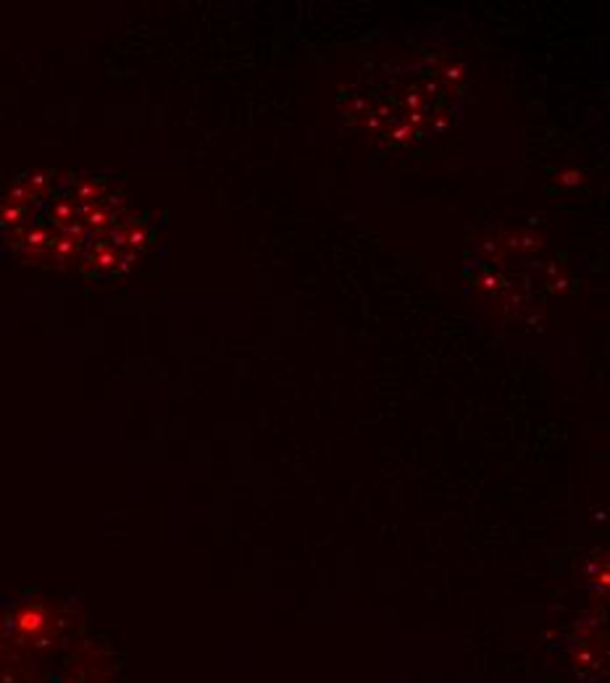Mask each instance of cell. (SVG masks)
Masks as SVG:
<instances>
[{"label":"cell","instance_id":"6da1fadb","mask_svg":"<svg viewBox=\"0 0 610 683\" xmlns=\"http://www.w3.org/2000/svg\"><path fill=\"white\" fill-rule=\"evenodd\" d=\"M135 219L119 192L95 177L32 174L21 177L0 203L5 242L40 266H71L82 271L113 234Z\"/></svg>","mask_w":610,"mask_h":683}]
</instances>
